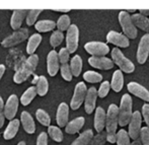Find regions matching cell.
I'll use <instances>...</instances> for the list:
<instances>
[{"label": "cell", "mask_w": 149, "mask_h": 145, "mask_svg": "<svg viewBox=\"0 0 149 145\" xmlns=\"http://www.w3.org/2000/svg\"><path fill=\"white\" fill-rule=\"evenodd\" d=\"M106 128L107 140L110 143H116V134L119 124V108L117 105L112 104L109 106L108 112L106 113Z\"/></svg>", "instance_id": "6da1fadb"}, {"label": "cell", "mask_w": 149, "mask_h": 145, "mask_svg": "<svg viewBox=\"0 0 149 145\" xmlns=\"http://www.w3.org/2000/svg\"><path fill=\"white\" fill-rule=\"evenodd\" d=\"M39 63V56L33 54L31 55L30 57L26 60V62L22 64V66L14 73L13 75V81L17 84L24 82L33 73V71L36 70Z\"/></svg>", "instance_id": "7a4b0ae2"}, {"label": "cell", "mask_w": 149, "mask_h": 145, "mask_svg": "<svg viewBox=\"0 0 149 145\" xmlns=\"http://www.w3.org/2000/svg\"><path fill=\"white\" fill-rule=\"evenodd\" d=\"M132 114V98L130 94H124L121 98V105L119 108V125L121 127L128 125L131 120Z\"/></svg>", "instance_id": "3957f363"}, {"label": "cell", "mask_w": 149, "mask_h": 145, "mask_svg": "<svg viewBox=\"0 0 149 145\" xmlns=\"http://www.w3.org/2000/svg\"><path fill=\"white\" fill-rule=\"evenodd\" d=\"M112 61L118 65L122 72L124 71L126 73H132L135 71V65L131 60L125 57L119 48H114L112 50Z\"/></svg>", "instance_id": "277c9868"}, {"label": "cell", "mask_w": 149, "mask_h": 145, "mask_svg": "<svg viewBox=\"0 0 149 145\" xmlns=\"http://www.w3.org/2000/svg\"><path fill=\"white\" fill-rule=\"evenodd\" d=\"M119 22L123 29V33L128 39H136L137 37V29L132 22L131 16L125 10L119 12Z\"/></svg>", "instance_id": "5b68a950"}, {"label": "cell", "mask_w": 149, "mask_h": 145, "mask_svg": "<svg viewBox=\"0 0 149 145\" xmlns=\"http://www.w3.org/2000/svg\"><path fill=\"white\" fill-rule=\"evenodd\" d=\"M29 38V29H22L14 31L12 35L8 36L7 38L3 40L1 42V45L3 46L4 48H9V47H13V46H16L18 44L22 43L24 41H26Z\"/></svg>", "instance_id": "8992f818"}, {"label": "cell", "mask_w": 149, "mask_h": 145, "mask_svg": "<svg viewBox=\"0 0 149 145\" xmlns=\"http://www.w3.org/2000/svg\"><path fill=\"white\" fill-rule=\"evenodd\" d=\"M86 92H87V88L84 82H78L75 85L73 96L70 102V108L72 109V110L75 111L80 108L82 102H84Z\"/></svg>", "instance_id": "52a82bcc"}, {"label": "cell", "mask_w": 149, "mask_h": 145, "mask_svg": "<svg viewBox=\"0 0 149 145\" xmlns=\"http://www.w3.org/2000/svg\"><path fill=\"white\" fill-rule=\"evenodd\" d=\"M79 29L76 24H71L66 33V49L69 53H74L78 48Z\"/></svg>", "instance_id": "ba28073f"}, {"label": "cell", "mask_w": 149, "mask_h": 145, "mask_svg": "<svg viewBox=\"0 0 149 145\" xmlns=\"http://www.w3.org/2000/svg\"><path fill=\"white\" fill-rule=\"evenodd\" d=\"M85 51L93 57H106L110 52V48L102 42H88L84 45Z\"/></svg>", "instance_id": "9c48e42d"}, {"label": "cell", "mask_w": 149, "mask_h": 145, "mask_svg": "<svg viewBox=\"0 0 149 145\" xmlns=\"http://www.w3.org/2000/svg\"><path fill=\"white\" fill-rule=\"evenodd\" d=\"M141 124H142V116L141 113L135 111L132 114L131 120L129 122V131H128V135L131 139L136 140L139 138L140 131H141Z\"/></svg>", "instance_id": "30bf717a"}, {"label": "cell", "mask_w": 149, "mask_h": 145, "mask_svg": "<svg viewBox=\"0 0 149 145\" xmlns=\"http://www.w3.org/2000/svg\"><path fill=\"white\" fill-rule=\"evenodd\" d=\"M18 104H19V100H18L16 94L9 96V98L4 104L3 108V114L5 116V119H8L10 121L14 119L18 110Z\"/></svg>", "instance_id": "8fae6325"}, {"label": "cell", "mask_w": 149, "mask_h": 145, "mask_svg": "<svg viewBox=\"0 0 149 145\" xmlns=\"http://www.w3.org/2000/svg\"><path fill=\"white\" fill-rule=\"evenodd\" d=\"M149 56V35L146 33L141 38L137 50V61L139 64H144Z\"/></svg>", "instance_id": "7c38bea8"}, {"label": "cell", "mask_w": 149, "mask_h": 145, "mask_svg": "<svg viewBox=\"0 0 149 145\" xmlns=\"http://www.w3.org/2000/svg\"><path fill=\"white\" fill-rule=\"evenodd\" d=\"M107 42L111 43L115 46H118L120 48H128L130 46L129 39L125 35L118 31H111L107 35Z\"/></svg>", "instance_id": "4fadbf2b"}, {"label": "cell", "mask_w": 149, "mask_h": 145, "mask_svg": "<svg viewBox=\"0 0 149 145\" xmlns=\"http://www.w3.org/2000/svg\"><path fill=\"white\" fill-rule=\"evenodd\" d=\"M127 88L130 93L134 94L137 98L145 100L146 102H149V90L147 88L142 86L141 84L135 82V81H132V82L128 83Z\"/></svg>", "instance_id": "5bb4252c"}, {"label": "cell", "mask_w": 149, "mask_h": 145, "mask_svg": "<svg viewBox=\"0 0 149 145\" xmlns=\"http://www.w3.org/2000/svg\"><path fill=\"white\" fill-rule=\"evenodd\" d=\"M60 69L58 53L55 50L49 52L47 56V70L50 76H55Z\"/></svg>", "instance_id": "9a60e30c"}, {"label": "cell", "mask_w": 149, "mask_h": 145, "mask_svg": "<svg viewBox=\"0 0 149 145\" xmlns=\"http://www.w3.org/2000/svg\"><path fill=\"white\" fill-rule=\"evenodd\" d=\"M88 63L91 67L102 70H110L114 67V62L107 57H91L88 58Z\"/></svg>", "instance_id": "2e32d148"}, {"label": "cell", "mask_w": 149, "mask_h": 145, "mask_svg": "<svg viewBox=\"0 0 149 145\" xmlns=\"http://www.w3.org/2000/svg\"><path fill=\"white\" fill-rule=\"evenodd\" d=\"M96 98H97V90L95 87H90L87 89L86 96L84 98V110L87 114H91L94 111L96 104Z\"/></svg>", "instance_id": "e0dca14e"}, {"label": "cell", "mask_w": 149, "mask_h": 145, "mask_svg": "<svg viewBox=\"0 0 149 145\" xmlns=\"http://www.w3.org/2000/svg\"><path fill=\"white\" fill-rule=\"evenodd\" d=\"M69 117V106L66 102H61L56 113V121L59 127H65L68 123Z\"/></svg>", "instance_id": "ac0fdd59"}, {"label": "cell", "mask_w": 149, "mask_h": 145, "mask_svg": "<svg viewBox=\"0 0 149 145\" xmlns=\"http://www.w3.org/2000/svg\"><path fill=\"white\" fill-rule=\"evenodd\" d=\"M106 117L107 114L104 110L102 107H97L95 110V114H94V129L97 133H102L104 131V127H106Z\"/></svg>", "instance_id": "d6986e66"}, {"label": "cell", "mask_w": 149, "mask_h": 145, "mask_svg": "<svg viewBox=\"0 0 149 145\" xmlns=\"http://www.w3.org/2000/svg\"><path fill=\"white\" fill-rule=\"evenodd\" d=\"M20 122L22 124L24 131L29 134H33L36 132V124L33 116L26 111H24L20 115Z\"/></svg>", "instance_id": "ffe728a7"}, {"label": "cell", "mask_w": 149, "mask_h": 145, "mask_svg": "<svg viewBox=\"0 0 149 145\" xmlns=\"http://www.w3.org/2000/svg\"><path fill=\"white\" fill-rule=\"evenodd\" d=\"M26 13H28V10L24 9L14 10L11 15V18H10V26L12 28V29L17 31V29H20L22 22H24V17L26 16Z\"/></svg>", "instance_id": "44dd1931"}, {"label": "cell", "mask_w": 149, "mask_h": 145, "mask_svg": "<svg viewBox=\"0 0 149 145\" xmlns=\"http://www.w3.org/2000/svg\"><path fill=\"white\" fill-rule=\"evenodd\" d=\"M85 119L83 117H77L74 120L68 122L65 126V131L68 134H75L81 130V128L84 126Z\"/></svg>", "instance_id": "7402d4cb"}, {"label": "cell", "mask_w": 149, "mask_h": 145, "mask_svg": "<svg viewBox=\"0 0 149 145\" xmlns=\"http://www.w3.org/2000/svg\"><path fill=\"white\" fill-rule=\"evenodd\" d=\"M18 129H19V121L17 119H13L11 121H9L7 127L4 130V133H3L4 139L10 140L12 138H14L16 134H17Z\"/></svg>", "instance_id": "603a6c76"}, {"label": "cell", "mask_w": 149, "mask_h": 145, "mask_svg": "<svg viewBox=\"0 0 149 145\" xmlns=\"http://www.w3.org/2000/svg\"><path fill=\"white\" fill-rule=\"evenodd\" d=\"M132 22L134 24V26L139 28L142 31H146L149 35V18L146 16L141 15L140 13H134L131 16Z\"/></svg>", "instance_id": "cb8c5ba5"}, {"label": "cell", "mask_w": 149, "mask_h": 145, "mask_svg": "<svg viewBox=\"0 0 149 145\" xmlns=\"http://www.w3.org/2000/svg\"><path fill=\"white\" fill-rule=\"evenodd\" d=\"M42 43V36L40 33H33L29 38L28 45H26V53L31 55H33L36 50Z\"/></svg>", "instance_id": "d4e9b609"}, {"label": "cell", "mask_w": 149, "mask_h": 145, "mask_svg": "<svg viewBox=\"0 0 149 145\" xmlns=\"http://www.w3.org/2000/svg\"><path fill=\"white\" fill-rule=\"evenodd\" d=\"M111 87L113 88V90L116 92H120L123 88L124 85V76L121 70H116L113 74L112 77V82L110 83Z\"/></svg>", "instance_id": "484cf974"}, {"label": "cell", "mask_w": 149, "mask_h": 145, "mask_svg": "<svg viewBox=\"0 0 149 145\" xmlns=\"http://www.w3.org/2000/svg\"><path fill=\"white\" fill-rule=\"evenodd\" d=\"M69 67H70V70L72 72L73 76L78 77L81 73V70H82V59H81L80 56L75 55L71 59Z\"/></svg>", "instance_id": "4316f807"}, {"label": "cell", "mask_w": 149, "mask_h": 145, "mask_svg": "<svg viewBox=\"0 0 149 145\" xmlns=\"http://www.w3.org/2000/svg\"><path fill=\"white\" fill-rule=\"evenodd\" d=\"M35 28L40 33H47V31H53L56 28V22L49 20H40L35 24Z\"/></svg>", "instance_id": "83f0119b"}, {"label": "cell", "mask_w": 149, "mask_h": 145, "mask_svg": "<svg viewBox=\"0 0 149 145\" xmlns=\"http://www.w3.org/2000/svg\"><path fill=\"white\" fill-rule=\"evenodd\" d=\"M92 137H93V132H92V130H90V129L85 130L84 132H82V133L72 142L71 145H88L90 140L92 139Z\"/></svg>", "instance_id": "f1b7e54d"}, {"label": "cell", "mask_w": 149, "mask_h": 145, "mask_svg": "<svg viewBox=\"0 0 149 145\" xmlns=\"http://www.w3.org/2000/svg\"><path fill=\"white\" fill-rule=\"evenodd\" d=\"M35 87L37 90V94H39L40 96H45L49 90V82H48L47 78L43 75L40 76Z\"/></svg>", "instance_id": "f546056e"}, {"label": "cell", "mask_w": 149, "mask_h": 145, "mask_svg": "<svg viewBox=\"0 0 149 145\" xmlns=\"http://www.w3.org/2000/svg\"><path fill=\"white\" fill-rule=\"evenodd\" d=\"M36 96H37V90H36V87L31 86L22 93V96L19 100L24 106H29V105L33 102V100L36 98Z\"/></svg>", "instance_id": "4dcf8cb0"}, {"label": "cell", "mask_w": 149, "mask_h": 145, "mask_svg": "<svg viewBox=\"0 0 149 145\" xmlns=\"http://www.w3.org/2000/svg\"><path fill=\"white\" fill-rule=\"evenodd\" d=\"M48 135L56 142H62L63 141V133L61 129L57 126H49L48 127Z\"/></svg>", "instance_id": "1f68e13d"}, {"label": "cell", "mask_w": 149, "mask_h": 145, "mask_svg": "<svg viewBox=\"0 0 149 145\" xmlns=\"http://www.w3.org/2000/svg\"><path fill=\"white\" fill-rule=\"evenodd\" d=\"M36 118H37V120L42 125L46 126V127H49L50 124H51L50 115L46 111L42 110V109H38L37 110V112H36Z\"/></svg>", "instance_id": "d6a6232c"}, {"label": "cell", "mask_w": 149, "mask_h": 145, "mask_svg": "<svg viewBox=\"0 0 149 145\" xmlns=\"http://www.w3.org/2000/svg\"><path fill=\"white\" fill-rule=\"evenodd\" d=\"M71 26V20L67 14H63L58 18V22H56V28L58 29V31H67L69 29V26Z\"/></svg>", "instance_id": "836d02e7"}, {"label": "cell", "mask_w": 149, "mask_h": 145, "mask_svg": "<svg viewBox=\"0 0 149 145\" xmlns=\"http://www.w3.org/2000/svg\"><path fill=\"white\" fill-rule=\"evenodd\" d=\"M116 143L117 145H130V137L128 135V132L124 129L119 130L116 134Z\"/></svg>", "instance_id": "e575fe53"}, {"label": "cell", "mask_w": 149, "mask_h": 145, "mask_svg": "<svg viewBox=\"0 0 149 145\" xmlns=\"http://www.w3.org/2000/svg\"><path fill=\"white\" fill-rule=\"evenodd\" d=\"M83 78H84L85 81H87L89 83H97L102 80V74H100L98 72H95V71H86L83 74Z\"/></svg>", "instance_id": "d590c367"}, {"label": "cell", "mask_w": 149, "mask_h": 145, "mask_svg": "<svg viewBox=\"0 0 149 145\" xmlns=\"http://www.w3.org/2000/svg\"><path fill=\"white\" fill-rule=\"evenodd\" d=\"M63 40H64V35H63L62 31H58V29L57 31H54L53 33L51 35V37H50V45L54 48L58 47L59 45H61Z\"/></svg>", "instance_id": "8d00e7d4"}, {"label": "cell", "mask_w": 149, "mask_h": 145, "mask_svg": "<svg viewBox=\"0 0 149 145\" xmlns=\"http://www.w3.org/2000/svg\"><path fill=\"white\" fill-rule=\"evenodd\" d=\"M43 11L41 9H31L28 10V13H26V24L28 26H33L37 22L38 16L40 15V13Z\"/></svg>", "instance_id": "74e56055"}, {"label": "cell", "mask_w": 149, "mask_h": 145, "mask_svg": "<svg viewBox=\"0 0 149 145\" xmlns=\"http://www.w3.org/2000/svg\"><path fill=\"white\" fill-rule=\"evenodd\" d=\"M107 141V133L104 131L102 133H98L97 135L93 136L92 139L90 140L88 145H104Z\"/></svg>", "instance_id": "f35d334b"}, {"label": "cell", "mask_w": 149, "mask_h": 145, "mask_svg": "<svg viewBox=\"0 0 149 145\" xmlns=\"http://www.w3.org/2000/svg\"><path fill=\"white\" fill-rule=\"evenodd\" d=\"M60 71H61V75H62L63 79L66 81H71L72 80V72L70 70V67H69V64H62L60 67Z\"/></svg>", "instance_id": "ab89813d"}, {"label": "cell", "mask_w": 149, "mask_h": 145, "mask_svg": "<svg viewBox=\"0 0 149 145\" xmlns=\"http://www.w3.org/2000/svg\"><path fill=\"white\" fill-rule=\"evenodd\" d=\"M110 89H111L110 82H109V81H104V82L100 84V86L97 90V96H100V98H106V96H108Z\"/></svg>", "instance_id": "60d3db41"}, {"label": "cell", "mask_w": 149, "mask_h": 145, "mask_svg": "<svg viewBox=\"0 0 149 145\" xmlns=\"http://www.w3.org/2000/svg\"><path fill=\"white\" fill-rule=\"evenodd\" d=\"M70 58V53L66 48H62L58 53V59H59V63L61 64H67Z\"/></svg>", "instance_id": "b9f144b4"}, {"label": "cell", "mask_w": 149, "mask_h": 145, "mask_svg": "<svg viewBox=\"0 0 149 145\" xmlns=\"http://www.w3.org/2000/svg\"><path fill=\"white\" fill-rule=\"evenodd\" d=\"M140 140L142 145H149V128L142 127L140 131Z\"/></svg>", "instance_id": "7bdbcfd3"}, {"label": "cell", "mask_w": 149, "mask_h": 145, "mask_svg": "<svg viewBox=\"0 0 149 145\" xmlns=\"http://www.w3.org/2000/svg\"><path fill=\"white\" fill-rule=\"evenodd\" d=\"M37 145H48V134L42 132L37 138Z\"/></svg>", "instance_id": "ee69618b"}, {"label": "cell", "mask_w": 149, "mask_h": 145, "mask_svg": "<svg viewBox=\"0 0 149 145\" xmlns=\"http://www.w3.org/2000/svg\"><path fill=\"white\" fill-rule=\"evenodd\" d=\"M144 118V121H145L146 125L147 127L149 128V105L148 104H145L142 106V115Z\"/></svg>", "instance_id": "f6af8a7d"}, {"label": "cell", "mask_w": 149, "mask_h": 145, "mask_svg": "<svg viewBox=\"0 0 149 145\" xmlns=\"http://www.w3.org/2000/svg\"><path fill=\"white\" fill-rule=\"evenodd\" d=\"M4 121H5V116H4L3 112H0V128L3 127Z\"/></svg>", "instance_id": "bcb514c9"}, {"label": "cell", "mask_w": 149, "mask_h": 145, "mask_svg": "<svg viewBox=\"0 0 149 145\" xmlns=\"http://www.w3.org/2000/svg\"><path fill=\"white\" fill-rule=\"evenodd\" d=\"M139 12H140V14H141V15L146 16V17L149 15V9H140Z\"/></svg>", "instance_id": "7dc6e473"}, {"label": "cell", "mask_w": 149, "mask_h": 145, "mask_svg": "<svg viewBox=\"0 0 149 145\" xmlns=\"http://www.w3.org/2000/svg\"><path fill=\"white\" fill-rule=\"evenodd\" d=\"M4 72H5V66L3 64H0V80H1Z\"/></svg>", "instance_id": "c3c4849f"}, {"label": "cell", "mask_w": 149, "mask_h": 145, "mask_svg": "<svg viewBox=\"0 0 149 145\" xmlns=\"http://www.w3.org/2000/svg\"><path fill=\"white\" fill-rule=\"evenodd\" d=\"M130 145H142V143H141V140L138 138V139H136V140H134L133 142H132L131 144Z\"/></svg>", "instance_id": "681fc988"}, {"label": "cell", "mask_w": 149, "mask_h": 145, "mask_svg": "<svg viewBox=\"0 0 149 145\" xmlns=\"http://www.w3.org/2000/svg\"><path fill=\"white\" fill-rule=\"evenodd\" d=\"M3 108H4V102L3 98L0 96V112H3Z\"/></svg>", "instance_id": "f907efd6"}, {"label": "cell", "mask_w": 149, "mask_h": 145, "mask_svg": "<svg viewBox=\"0 0 149 145\" xmlns=\"http://www.w3.org/2000/svg\"><path fill=\"white\" fill-rule=\"evenodd\" d=\"M54 10H55V11H58V12H65V13L70 11V9H60V8H58V9H54Z\"/></svg>", "instance_id": "816d5d0a"}, {"label": "cell", "mask_w": 149, "mask_h": 145, "mask_svg": "<svg viewBox=\"0 0 149 145\" xmlns=\"http://www.w3.org/2000/svg\"><path fill=\"white\" fill-rule=\"evenodd\" d=\"M17 145H26V142H24V141H20V142H18Z\"/></svg>", "instance_id": "f5cc1de1"}, {"label": "cell", "mask_w": 149, "mask_h": 145, "mask_svg": "<svg viewBox=\"0 0 149 145\" xmlns=\"http://www.w3.org/2000/svg\"><path fill=\"white\" fill-rule=\"evenodd\" d=\"M136 11V9H128L127 10V12H135Z\"/></svg>", "instance_id": "db71d44e"}]
</instances>
